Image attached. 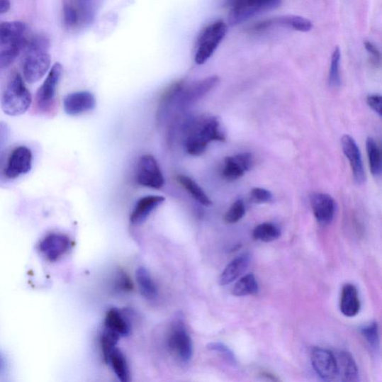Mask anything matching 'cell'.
Returning <instances> with one entry per match:
<instances>
[{
	"mask_svg": "<svg viewBox=\"0 0 382 382\" xmlns=\"http://www.w3.org/2000/svg\"><path fill=\"white\" fill-rule=\"evenodd\" d=\"M10 136L9 125L0 122V175L4 173V161Z\"/></svg>",
	"mask_w": 382,
	"mask_h": 382,
	"instance_id": "35",
	"label": "cell"
},
{
	"mask_svg": "<svg viewBox=\"0 0 382 382\" xmlns=\"http://www.w3.org/2000/svg\"><path fill=\"white\" fill-rule=\"evenodd\" d=\"M137 181L144 187L160 189L165 183L163 174L157 159L152 155H145L139 159Z\"/></svg>",
	"mask_w": 382,
	"mask_h": 382,
	"instance_id": "10",
	"label": "cell"
},
{
	"mask_svg": "<svg viewBox=\"0 0 382 382\" xmlns=\"http://www.w3.org/2000/svg\"><path fill=\"white\" fill-rule=\"evenodd\" d=\"M10 6V0H0V13L8 12Z\"/></svg>",
	"mask_w": 382,
	"mask_h": 382,
	"instance_id": "42",
	"label": "cell"
},
{
	"mask_svg": "<svg viewBox=\"0 0 382 382\" xmlns=\"http://www.w3.org/2000/svg\"><path fill=\"white\" fill-rule=\"evenodd\" d=\"M6 368V362L4 359L0 355V373L4 371Z\"/></svg>",
	"mask_w": 382,
	"mask_h": 382,
	"instance_id": "44",
	"label": "cell"
},
{
	"mask_svg": "<svg viewBox=\"0 0 382 382\" xmlns=\"http://www.w3.org/2000/svg\"><path fill=\"white\" fill-rule=\"evenodd\" d=\"M242 1H243V0H226L225 6L230 9Z\"/></svg>",
	"mask_w": 382,
	"mask_h": 382,
	"instance_id": "43",
	"label": "cell"
},
{
	"mask_svg": "<svg viewBox=\"0 0 382 382\" xmlns=\"http://www.w3.org/2000/svg\"><path fill=\"white\" fill-rule=\"evenodd\" d=\"M365 47L368 53L371 56L373 62L377 65L381 62V54L377 47L370 41H365Z\"/></svg>",
	"mask_w": 382,
	"mask_h": 382,
	"instance_id": "41",
	"label": "cell"
},
{
	"mask_svg": "<svg viewBox=\"0 0 382 382\" xmlns=\"http://www.w3.org/2000/svg\"><path fill=\"white\" fill-rule=\"evenodd\" d=\"M95 96L89 91L69 94L64 100V108L69 116H77L92 111L96 106Z\"/></svg>",
	"mask_w": 382,
	"mask_h": 382,
	"instance_id": "17",
	"label": "cell"
},
{
	"mask_svg": "<svg viewBox=\"0 0 382 382\" xmlns=\"http://www.w3.org/2000/svg\"><path fill=\"white\" fill-rule=\"evenodd\" d=\"M167 344L169 350L182 363L189 364L193 357L192 339L187 330L185 318L176 314L169 331Z\"/></svg>",
	"mask_w": 382,
	"mask_h": 382,
	"instance_id": "6",
	"label": "cell"
},
{
	"mask_svg": "<svg viewBox=\"0 0 382 382\" xmlns=\"http://www.w3.org/2000/svg\"><path fill=\"white\" fill-rule=\"evenodd\" d=\"M280 231L276 226L270 223L260 224L254 228L253 237L262 242H272L280 236Z\"/></svg>",
	"mask_w": 382,
	"mask_h": 382,
	"instance_id": "31",
	"label": "cell"
},
{
	"mask_svg": "<svg viewBox=\"0 0 382 382\" xmlns=\"http://www.w3.org/2000/svg\"><path fill=\"white\" fill-rule=\"evenodd\" d=\"M249 264V257L247 254L234 259L224 269L219 279L220 284L221 286L231 284L246 271Z\"/></svg>",
	"mask_w": 382,
	"mask_h": 382,
	"instance_id": "25",
	"label": "cell"
},
{
	"mask_svg": "<svg viewBox=\"0 0 382 382\" xmlns=\"http://www.w3.org/2000/svg\"><path fill=\"white\" fill-rule=\"evenodd\" d=\"M219 83L220 78L218 76H212L193 82L189 86L186 84L177 99L176 107L178 111L180 114L186 111L209 92L215 89Z\"/></svg>",
	"mask_w": 382,
	"mask_h": 382,
	"instance_id": "7",
	"label": "cell"
},
{
	"mask_svg": "<svg viewBox=\"0 0 382 382\" xmlns=\"http://www.w3.org/2000/svg\"><path fill=\"white\" fill-rule=\"evenodd\" d=\"M342 53L339 47H335L331 59L329 84L331 88L337 89L341 86V75H339V62Z\"/></svg>",
	"mask_w": 382,
	"mask_h": 382,
	"instance_id": "33",
	"label": "cell"
},
{
	"mask_svg": "<svg viewBox=\"0 0 382 382\" xmlns=\"http://www.w3.org/2000/svg\"><path fill=\"white\" fill-rule=\"evenodd\" d=\"M342 145L344 153L349 162L354 179L359 185H361L366 180V175L359 148L355 140L348 135L342 137Z\"/></svg>",
	"mask_w": 382,
	"mask_h": 382,
	"instance_id": "16",
	"label": "cell"
},
{
	"mask_svg": "<svg viewBox=\"0 0 382 382\" xmlns=\"http://www.w3.org/2000/svg\"><path fill=\"white\" fill-rule=\"evenodd\" d=\"M177 181L185 189L198 203L205 206L211 205V201L202 188L189 176L179 175L176 177Z\"/></svg>",
	"mask_w": 382,
	"mask_h": 382,
	"instance_id": "28",
	"label": "cell"
},
{
	"mask_svg": "<svg viewBox=\"0 0 382 382\" xmlns=\"http://www.w3.org/2000/svg\"><path fill=\"white\" fill-rule=\"evenodd\" d=\"M33 157L32 151L26 147L13 150L4 169V176L9 179H15L29 173L33 167Z\"/></svg>",
	"mask_w": 382,
	"mask_h": 382,
	"instance_id": "11",
	"label": "cell"
},
{
	"mask_svg": "<svg viewBox=\"0 0 382 382\" xmlns=\"http://www.w3.org/2000/svg\"><path fill=\"white\" fill-rule=\"evenodd\" d=\"M31 103V94L22 77L19 74L13 75L1 98V106L5 114L13 117L22 116L30 108Z\"/></svg>",
	"mask_w": 382,
	"mask_h": 382,
	"instance_id": "4",
	"label": "cell"
},
{
	"mask_svg": "<svg viewBox=\"0 0 382 382\" xmlns=\"http://www.w3.org/2000/svg\"><path fill=\"white\" fill-rule=\"evenodd\" d=\"M26 52L23 62V74L27 82L33 84L43 78L51 65L48 52L49 40L45 36H35L26 42Z\"/></svg>",
	"mask_w": 382,
	"mask_h": 382,
	"instance_id": "2",
	"label": "cell"
},
{
	"mask_svg": "<svg viewBox=\"0 0 382 382\" xmlns=\"http://www.w3.org/2000/svg\"><path fill=\"white\" fill-rule=\"evenodd\" d=\"M228 27L222 21L207 26L198 38L194 60L197 64H205L214 54L227 33Z\"/></svg>",
	"mask_w": 382,
	"mask_h": 382,
	"instance_id": "5",
	"label": "cell"
},
{
	"mask_svg": "<svg viewBox=\"0 0 382 382\" xmlns=\"http://www.w3.org/2000/svg\"><path fill=\"white\" fill-rule=\"evenodd\" d=\"M366 148L371 173L374 176H379L381 174V150L372 137L366 139Z\"/></svg>",
	"mask_w": 382,
	"mask_h": 382,
	"instance_id": "29",
	"label": "cell"
},
{
	"mask_svg": "<svg viewBox=\"0 0 382 382\" xmlns=\"http://www.w3.org/2000/svg\"><path fill=\"white\" fill-rule=\"evenodd\" d=\"M165 201L162 196L150 195L141 198L136 203L130 215V222L133 225L145 223L152 212Z\"/></svg>",
	"mask_w": 382,
	"mask_h": 382,
	"instance_id": "19",
	"label": "cell"
},
{
	"mask_svg": "<svg viewBox=\"0 0 382 382\" xmlns=\"http://www.w3.org/2000/svg\"><path fill=\"white\" fill-rule=\"evenodd\" d=\"M207 348L210 351H215L220 354V355L227 360L231 364H236V359L233 352L225 344L219 342L210 343Z\"/></svg>",
	"mask_w": 382,
	"mask_h": 382,
	"instance_id": "38",
	"label": "cell"
},
{
	"mask_svg": "<svg viewBox=\"0 0 382 382\" xmlns=\"http://www.w3.org/2000/svg\"><path fill=\"white\" fill-rule=\"evenodd\" d=\"M120 338V335L114 331L106 329L101 337V344L104 361L108 364L111 352L114 349Z\"/></svg>",
	"mask_w": 382,
	"mask_h": 382,
	"instance_id": "32",
	"label": "cell"
},
{
	"mask_svg": "<svg viewBox=\"0 0 382 382\" xmlns=\"http://www.w3.org/2000/svg\"><path fill=\"white\" fill-rule=\"evenodd\" d=\"M337 377L342 381H357L359 370L357 365L347 352H339L335 356Z\"/></svg>",
	"mask_w": 382,
	"mask_h": 382,
	"instance_id": "22",
	"label": "cell"
},
{
	"mask_svg": "<svg viewBox=\"0 0 382 382\" xmlns=\"http://www.w3.org/2000/svg\"><path fill=\"white\" fill-rule=\"evenodd\" d=\"M246 213L245 203L242 200L235 201L226 212L224 220L228 223H235L242 220Z\"/></svg>",
	"mask_w": 382,
	"mask_h": 382,
	"instance_id": "36",
	"label": "cell"
},
{
	"mask_svg": "<svg viewBox=\"0 0 382 382\" xmlns=\"http://www.w3.org/2000/svg\"><path fill=\"white\" fill-rule=\"evenodd\" d=\"M135 278L140 292L145 299L152 300L157 298L158 289L147 269L139 267L135 272Z\"/></svg>",
	"mask_w": 382,
	"mask_h": 382,
	"instance_id": "26",
	"label": "cell"
},
{
	"mask_svg": "<svg viewBox=\"0 0 382 382\" xmlns=\"http://www.w3.org/2000/svg\"><path fill=\"white\" fill-rule=\"evenodd\" d=\"M274 26H282L302 33L313 30V23L308 19L297 16H284L261 21L252 27V31L261 33Z\"/></svg>",
	"mask_w": 382,
	"mask_h": 382,
	"instance_id": "13",
	"label": "cell"
},
{
	"mask_svg": "<svg viewBox=\"0 0 382 382\" xmlns=\"http://www.w3.org/2000/svg\"><path fill=\"white\" fill-rule=\"evenodd\" d=\"M251 199L254 203H265L273 200V194L271 191L261 188H254L251 192Z\"/></svg>",
	"mask_w": 382,
	"mask_h": 382,
	"instance_id": "39",
	"label": "cell"
},
{
	"mask_svg": "<svg viewBox=\"0 0 382 382\" xmlns=\"http://www.w3.org/2000/svg\"><path fill=\"white\" fill-rule=\"evenodd\" d=\"M253 164V155L249 152L240 153L233 157H226L224 160L222 176L229 181H236L249 172Z\"/></svg>",
	"mask_w": 382,
	"mask_h": 382,
	"instance_id": "15",
	"label": "cell"
},
{
	"mask_svg": "<svg viewBox=\"0 0 382 382\" xmlns=\"http://www.w3.org/2000/svg\"><path fill=\"white\" fill-rule=\"evenodd\" d=\"M367 105L369 106L381 117L382 114L381 96L379 95H370L366 98Z\"/></svg>",
	"mask_w": 382,
	"mask_h": 382,
	"instance_id": "40",
	"label": "cell"
},
{
	"mask_svg": "<svg viewBox=\"0 0 382 382\" xmlns=\"http://www.w3.org/2000/svg\"><path fill=\"white\" fill-rule=\"evenodd\" d=\"M62 73L63 67L60 63H55L50 69L47 77L36 94V105L40 111L47 113L52 108Z\"/></svg>",
	"mask_w": 382,
	"mask_h": 382,
	"instance_id": "9",
	"label": "cell"
},
{
	"mask_svg": "<svg viewBox=\"0 0 382 382\" xmlns=\"http://www.w3.org/2000/svg\"><path fill=\"white\" fill-rule=\"evenodd\" d=\"M105 328L117 332L120 337H128L131 334L130 322L118 308H113L107 311L104 321Z\"/></svg>",
	"mask_w": 382,
	"mask_h": 382,
	"instance_id": "24",
	"label": "cell"
},
{
	"mask_svg": "<svg viewBox=\"0 0 382 382\" xmlns=\"http://www.w3.org/2000/svg\"><path fill=\"white\" fill-rule=\"evenodd\" d=\"M69 238L63 234L52 233L41 240L38 249L41 256L50 262L60 260L70 248Z\"/></svg>",
	"mask_w": 382,
	"mask_h": 382,
	"instance_id": "12",
	"label": "cell"
},
{
	"mask_svg": "<svg viewBox=\"0 0 382 382\" xmlns=\"http://www.w3.org/2000/svg\"><path fill=\"white\" fill-rule=\"evenodd\" d=\"M361 303L356 288L351 284L343 287L339 308L346 317H355L359 313Z\"/></svg>",
	"mask_w": 382,
	"mask_h": 382,
	"instance_id": "23",
	"label": "cell"
},
{
	"mask_svg": "<svg viewBox=\"0 0 382 382\" xmlns=\"http://www.w3.org/2000/svg\"><path fill=\"white\" fill-rule=\"evenodd\" d=\"M362 336L366 342L373 347H376L379 342L378 324L373 322L365 325L361 330Z\"/></svg>",
	"mask_w": 382,
	"mask_h": 382,
	"instance_id": "37",
	"label": "cell"
},
{
	"mask_svg": "<svg viewBox=\"0 0 382 382\" xmlns=\"http://www.w3.org/2000/svg\"><path fill=\"white\" fill-rule=\"evenodd\" d=\"M186 84L185 80L177 81L164 92L157 109V119L159 123H162L167 118L172 107L176 106L177 99Z\"/></svg>",
	"mask_w": 382,
	"mask_h": 382,
	"instance_id": "20",
	"label": "cell"
},
{
	"mask_svg": "<svg viewBox=\"0 0 382 382\" xmlns=\"http://www.w3.org/2000/svg\"><path fill=\"white\" fill-rule=\"evenodd\" d=\"M108 364H110L113 371L121 382H129L131 375L128 362L123 352L116 347L110 354Z\"/></svg>",
	"mask_w": 382,
	"mask_h": 382,
	"instance_id": "27",
	"label": "cell"
},
{
	"mask_svg": "<svg viewBox=\"0 0 382 382\" xmlns=\"http://www.w3.org/2000/svg\"><path fill=\"white\" fill-rule=\"evenodd\" d=\"M259 291L258 282L253 274H248L240 278L232 289V294L236 296H245L257 294Z\"/></svg>",
	"mask_w": 382,
	"mask_h": 382,
	"instance_id": "30",
	"label": "cell"
},
{
	"mask_svg": "<svg viewBox=\"0 0 382 382\" xmlns=\"http://www.w3.org/2000/svg\"><path fill=\"white\" fill-rule=\"evenodd\" d=\"M105 0H67L64 6L65 26L72 30L84 29L95 20Z\"/></svg>",
	"mask_w": 382,
	"mask_h": 382,
	"instance_id": "3",
	"label": "cell"
},
{
	"mask_svg": "<svg viewBox=\"0 0 382 382\" xmlns=\"http://www.w3.org/2000/svg\"><path fill=\"white\" fill-rule=\"evenodd\" d=\"M280 4L281 0H243L230 9V23L238 25L262 12L275 9Z\"/></svg>",
	"mask_w": 382,
	"mask_h": 382,
	"instance_id": "8",
	"label": "cell"
},
{
	"mask_svg": "<svg viewBox=\"0 0 382 382\" xmlns=\"http://www.w3.org/2000/svg\"><path fill=\"white\" fill-rule=\"evenodd\" d=\"M25 45L26 41L23 44L13 45L0 51V70L9 67L17 59Z\"/></svg>",
	"mask_w": 382,
	"mask_h": 382,
	"instance_id": "34",
	"label": "cell"
},
{
	"mask_svg": "<svg viewBox=\"0 0 382 382\" xmlns=\"http://www.w3.org/2000/svg\"><path fill=\"white\" fill-rule=\"evenodd\" d=\"M26 25L21 21L0 23V46L7 47L24 43Z\"/></svg>",
	"mask_w": 382,
	"mask_h": 382,
	"instance_id": "21",
	"label": "cell"
},
{
	"mask_svg": "<svg viewBox=\"0 0 382 382\" xmlns=\"http://www.w3.org/2000/svg\"><path fill=\"white\" fill-rule=\"evenodd\" d=\"M310 205L316 220L321 225H329L333 220L335 203L333 198L324 193H314L310 195Z\"/></svg>",
	"mask_w": 382,
	"mask_h": 382,
	"instance_id": "18",
	"label": "cell"
},
{
	"mask_svg": "<svg viewBox=\"0 0 382 382\" xmlns=\"http://www.w3.org/2000/svg\"><path fill=\"white\" fill-rule=\"evenodd\" d=\"M185 135V146L189 154L199 157L213 141H225V133L217 117L201 116L184 120L180 125Z\"/></svg>",
	"mask_w": 382,
	"mask_h": 382,
	"instance_id": "1",
	"label": "cell"
},
{
	"mask_svg": "<svg viewBox=\"0 0 382 382\" xmlns=\"http://www.w3.org/2000/svg\"><path fill=\"white\" fill-rule=\"evenodd\" d=\"M311 363L320 378L334 381L337 378V366L335 354L330 350L315 348L311 352Z\"/></svg>",
	"mask_w": 382,
	"mask_h": 382,
	"instance_id": "14",
	"label": "cell"
}]
</instances>
